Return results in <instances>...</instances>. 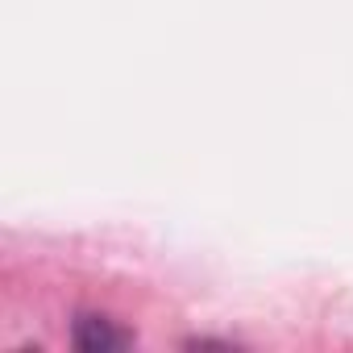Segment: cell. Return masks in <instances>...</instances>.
<instances>
[{
  "label": "cell",
  "mask_w": 353,
  "mask_h": 353,
  "mask_svg": "<svg viewBox=\"0 0 353 353\" xmlns=\"http://www.w3.org/2000/svg\"><path fill=\"white\" fill-rule=\"evenodd\" d=\"M125 341H129V336L117 332L104 316H79V320H75V345L88 349V353H96V349H121Z\"/></svg>",
  "instance_id": "1"
}]
</instances>
